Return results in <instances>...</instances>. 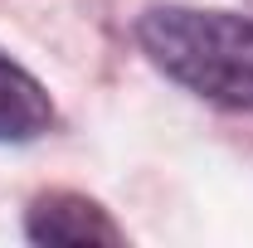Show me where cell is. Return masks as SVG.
Instances as JSON below:
<instances>
[{"label":"cell","mask_w":253,"mask_h":248,"mask_svg":"<svg viewBox=\"0 0 253 248\" xmlns=\"http://www.w3.org/2000/svg\"><path fill=\"white\" fill-rule=\"evenodd\" d=\"M54 126V97L25 63L0 49V146L39 141Z\"/></svg>","instance_id":"obj_3"},{"label":"cell","mask_w":253,"mask_h":248,"mask_svg":"<svg viewBox=\"0 0 253 248\" xmlns=\"http://www.w3.org/2000/svg\"><path fill=\"white\" fill-rule=\"evenodd\" d=\"M136 44L170 83L224 112H253V15L205 5H151Z\"/></svg>","instance_id":"obj_1"},{"label":"cell","mask_w":253,"mask_h":248,"mask_svg":"<svg viewBox=\"0 0 253 248\" xmlns=\"http://www.w3.org/2000/svg\"><path fill=\"white\" fill-rule=\"evenodd\" d=\"M25 234L34 244H126V234L112 224V214L78 190L39 195L25 214Z\"/></svg>","instance_id":"obj_2"}]
</instances>
